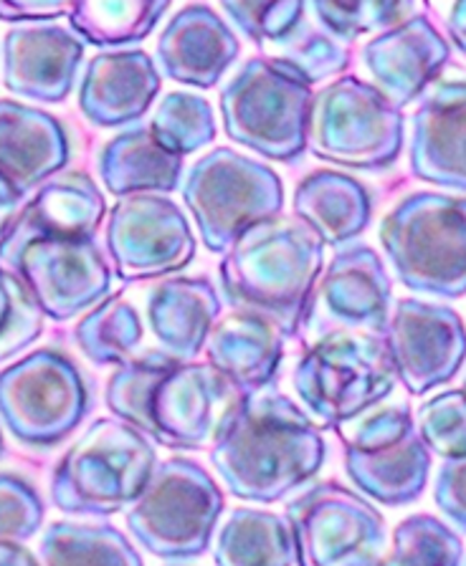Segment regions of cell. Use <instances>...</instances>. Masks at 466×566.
<instances>
[{
	"mask_svg": "<svg viewBox=\"0 0 466 566\" xmlns=\"http://www.w3.org/2000/svg\"><path fill=\"white\" fill-rule=\"evenodd\" d=\"M0 566H41L23 544H6L0 548Z\"/></svg>",
	"mask_w": 466,
	"mask_h": 566,
	"instance_id": "cell-45",
	"label": "cell"
},
{
	"mask_svg": "<svg viewBox=\"0 0 466 566\" xmlns=\"http://www.w3.org/2000/svg\"><path fill=\"white\" fill-rule=\"evenodd\" d=\"M345 442V473L360 493L383 506H408L428 485L431 450L408 407H381L338 428Z\"/></svg>",
	"mask_w": 466,
	"mask_h": 566,
	"instance_id": "cell-11",
	"label": "cell"
},
{
	"mask_svg": "<svg viewBox=\"0 0 466 566\" xmlns=\"http://www.w3.org/2000/svg\"><path fill=\"white\" fill-rule=\"evenodd\" d=\"M157 463L153 440L117 418H102L61 455L51 501L69 516H114L135 506Z\"/></svg>",
	"mask_w": 466,
	"mask_h": 566,
	"instance_id": "cell-3",
	"label": "cell"
},
{
	"mask_svg": "<svg viewBox=\"0 0 466 566\" xmlns=\"http://www.w3.org/2000/svg\"><path fill=\"white\" fill-rule=\"evenodd\" d=\"M385 336L398 382L413 397L452 382L466 359V326L454 308L442 304L401 298Z\"/></svg>",
	"mask_w": 466,
	"mask_h": 566,
	"instance_id": "cell-14",
	"label": "cell"
},
{
	"mask_svg": "<svg viewBox=\"0 0 466 566\" xmlns=\"http://www.w3.org/2000/svg\"><path fill=\"white\" fill-rule=\"evenodd\" d=\"M107 202L92 177L66 172L49 180L3 228V261L11 265L39 238H94Z\"/></svg>",
	"mask_w": 466,
	"mask_h": 566,
	"instance_id": "cell-20",
	"label": "cell"
},
{
	"mask_svg": "<svg viewBox=\"0 0 466 566\" xmlns=\"http://www.w3.org/2000/svg\"><path fill=\"white\" fill-rule=\"evenodd\" d=\"M385 566H464V542L442 518L416 513L395 526Z\"/></svg>",
	"mask_w": 466,
	"mask_h": 566,
	"instance_id": "cell-34",
	"label": "cell"
},
{
	"mask_svg": "<svg viewBox=\"0 0 466 566\" xmlns=\"http://www.w3.org/2000/svg\"><path fill=\"white\" fill-rule=\"evenodd\" d=\"M72 6L54 3V0H3L0 13L6 23H51L61 15H69Z\"/></svg>",
	"mask_w": 466,
	"mask_h": 566,
	"instance_id": "cell-43",
	"label": "cell"
},
{
	"mask_svg": "<svg viewBox=\"0 0 466 566\" xmlns=\"http://www.w3.org/2000/svg\"><path fill=\"white\" fill-rule=\"evenodd\" d=\"M310 11L318 15L322 29H328L330 35H335L338 41H355L363 33H389L398 29L411 18H416V6L413 3H322L314 0L310 3Z\"/></svg>",
	"mask_w": 466,
	"mask_h": 566,
	"instance_id": "cell-36",
	"label": "cell"
},
{
	"mask_svg": "<svg viewBox=\"0 0 466 566\" xmlns=\"http://www.w3.org/2000/svg\"><path fill=\"white\" fill-rule=\"evenodd\" d=\"M464 566H466V562H464Z\"/></svg>",
	"mask_w": 466,
	"mask_h": 566,
	"instance_id": "cell-47",
	"label": "cell"
},
{
	"mask_svg": "<svg viewBox=\"0 0 466 566\" xmlns=\"http://www.w3.org/2000/svg\"><path fill=\"white\" fill-rule=\"evenodd\" d=\"M216 566H294L297 544L287 516L261 509H234L218 528Z\"/></svg>",
	"mask_w": 466,
	"mask_h": 566,
	"instance_id": "cell-29",
	"label": "cell"
},
{
	"mask_svg": "<svg viewBox=\"0 0 466 566\" xmlns=\"http://www.w3.org/2000/svg\"><path fill=\"white\" fill-rule=\"evenodd\" d=\"M0 410L6 430L31 448H54L92 410L82 371L59 349H37L3 369Z\"/></svg>",
	"mask_w": 466,
	"mask_h": 566,
	"instance_id": "cell-10",
	"label": "cell"
},
{
	"mask_svg": "<svg viewBox=\"0 0 466 566\" xmlns=\"http://www.w3.org/2000/svg\"><path fill=\"white\" fill-rule=\"evenodd\" d=\"M416 424L431 453L444 460L466 458V392L446 389L418 407Z\"/></svg>",
	"mask_w": 466,
	"mask_h": 566,
	"instance_id": "cell-38",
	"label": "cell"
},
{
	"mask_svg": "<svg viewBox=\"0 0 466 566\" xmlns=\"http://www.w3.org/2000/svg\"><path fill=\"white\" fill-rule=\"evenodd\" d=\"M281 59H287L310 84L338 76L350 66V53L332 35L322 33L304 35L299 43H292L287 56Z\"/></svg>",
	"mask_w": 466,
	"mask_h": 566,
	"instance_id": "cell-41",
	"label": "cell"
},
{
	"mask_svg": "<svg viewBox=\"0 0 466 566\" xmlns=\"http://www.w3.org/2000/svg\"><path fill=\"white\" fill-rule=\"evenodd\" d=\"M15 271L54 322H69L110 298L112 271L94 238H39L25 245Z\"/></svg>",
	"mask_w": 466,
	"mask_h": 566,
	"instance_id": "cell-15",
	"label": "cell"
},
{
	"mask_svg": "<svg viewBox=\"0 0 466 566\" xmlns=\"http://www.w3.org/2000/svg\"><path fill=\"white\" fill-rule=\"evenodd\" d=\"M160 94V74L149 53L104 51L86 64L79 109L94 127H125L145 117Z\"/></svg>",
	"mask_w": 466,
	"mask_h": 566,
	"instance_id": "cell-22",
	"label": "cell"
},
{
	"mask_svg": "<svg viewBox=\"0 0 466 566\" xmlns=\"http://www.w3.org/2000/svg\"><path fill=\"white\" fill-rule=\"evenodd\" d=\"M96 170L107 192L120 200L132 195H168L180 185L183 157L165 147L149 124H135L102 147Z\"/></svg>",
	"mask_w": 466,
	"mask_h": 566,
	"instance_id": "cell-27",
	"label": "cell"
},
{
	"mask_svg": "<svg viewBox=\"0 0 466 566\" xmlns=\"http://www.w3.org/2000/svg\"><path fill=\"white\" fill-rule=\"evenodd\" d=\"M411 172L466 192V78L436 84L411 119Z\"/></svg>",
	"mask_w": 466,
	"mask_h": 566,
	"instance_id": "cell-18",
	"label": "cell"
},
{
	"mask_svg": "<svg viewBox=\"0 0 466 566\" xmlns=\"http://www.w3.org/2000/svg\"><path fill=\"white\" fill-rule=\"evenodd\" d=\"M218 316L221 298L208 279H170L147 301L149 329L163 344V352L180 361H193L206 349Z\"/></svg>",
	"mask_w": 466,
	"mask_h": 566,
	"instance_id": "cell-26",
	"label": "cell"
},
{
	"mask_svg": "<svg viewBox=\"0 0 466 566\" xmlns=\"http://www.w3.org/2000/svg\"><path fill=\"white\" fill-rule=\"evenodd\" d=\"M320 424L275 387L244 395L210 442V465L234 499L277 503L320 473Z\"/></svg>",
	"mask_w": 466,
	"mask_h": 566,
	"instance_id": "cell-1",
	"label": "cell"
},
{
	"mask_svg": "<svg viewBox=\"0 0 466 566\" xmlns=\"http://www.w3.org/2000/svg\"><path fill=\"white\" fill-rule=\"evenodd\" d=\"M224 513V493L204 465L160 460L145 493L127 511V531L147 554L165 562L204 556Z\"/></svg>",
	"mask_w": 466,
	"mask_h": 566,
	"instance_id": "cell-7",
	"label": "cell"
},
{
	"mask_svg": "<svg viewBox=\"0 0 466 566\" xmlns=\"http://www.w3.org/2000/svg\"><path fill=\"white\" fill-rule=\"evenodd\" d=\"M297 566H385V521L365 495L335 481L287 503Z\"/></svg>",
	"mask_w": 466,
	"mask_h": 566,
	"instance_id": "cell-12",
	"label": "cell"
},
{
	"mask_svg": "<svg viewBox=\"0 0 466 566\" xmlns=\"http://www.w3.org/2000/svg\"><path fill=\"white\" fill-rule=\"evenodd\" d=\"M183 202L208 251L228 253L246 230L284 210V185L269 165L216 147L188 170Z\"/></svg>",
	"mask_w": 466,
	"mask_h": 566,
	"instance_id": "cell-8",
	"label": "cell"
},
{
	"mask_svg": "<svg viewBox=\"0 0 466 566\" xmlns=\"http://www.w3.org/2000/svg\"><path fill=\"white\" fill-rule=\"evenodd\" d=\"M363 64L375 86L403 109L436 82L452 49L426 15H416L398 29L377 33L363 46Z\"/></svg>",
	"mask_w": 466,
	"mask_h": 566,
	"instance_id": "cell-19",
	"label": "cell"
},
{
	"mask_svg": "<svg viewBox=\"0 0 466 566\" xmlns=\"http://www.w3.org/2000/svg\"><path fill=\"white\" fill-rule=\"evenodd\" d=\"M284 332L251 312L224 316L206 344L208 365L216 367L241 392H261L275 385L284 354Z\"/></svg>",
	"mask_w": 466,
	"mask_h": 566,
	"instance_id": "cell-25",
	"label": "cell"
},
{
	"mask_svg": "<svg viewBox=\"0 0 466 566\" xmlns=\"http://www.w3.org/2000/svg\"><path fill=\"white\" fill-rule=\"evenodd\" d=\"M224 13L231 18L236 29H239L246 39L253 43H289L294 31L302 23V15L307 6L302 0H279V3H234V0H224Z\"/></svg>",
	"mask_w": 466,
	"mask_h": 566,
	"instance_id": "cell-39",
	"label": "cell"
},
{
	"mask_svg": "<svg viewBox=\"0 0 466 566\" xmlns=\"http://www.w3.org/2000/svg\"><path fill=\"white\" fill-rule=\"evenodd\" d=\"M168 11V0H79L66 18L84 43L112 49L147 39Z\"/></svg>",
	"mask_w": 466,
	"mask_h": 566,
	"instance_id": "cell-30",
	"label": "cell"
},
{
	"mask_svg": "<svg viewBox=\"0 0 466 566\" xmlns=\"http://www.w3.org/2000/svg\"><path fill=\"white\" fill-rule=\"evenodd\" d=\"M0 501H3V542L6 544H25L31 536L39 534L46 516L41 495L23 478L6 473L0 481Z\"/></svg>",
	"mask_w": 466,
	"mask_h": 566,
	"instance_id": "cell-40",
	"label": "cell"
},
{
	"mask_svg": "<svg viewBox=\"0 0 466 566\" xmlns=\"http://www.w3.org/2000/svg\"><path fill=\"white\" fill-rule=\"evenodd\" d=\"M434 501L438 511L466 534V458L444 460L436 473Z\"/></svg>",
	"mask_w": 466,
	"mask_h": 566,
	"instance_id": "cell-42",
	"label": "cell"
},
{
	"mask_svg": "<svg viewBox=\"0 0 466 566\" xmlns=\"http://www.w3.org/2000/svg\"><path fill=\"white\" fill-rule=\"evenodd\" d=\"M107 251L120 281H143L183 271L196 259L190 223L165 195H132L114 202Z\"/></svg>",
	"mask_w": 466,
	"mask_h": 566,
	"instance_id": "cell-13",
	"label": "cell"
},
{
	"mask_svg": "<svg viewBox=\"0 0 466 566\" xmlns=\"http://www.w3.org/2000/svg\"><path fill=\"white\" fill-rule=\"evenodd\" d=\"M149 127L175 155L188 157L216 139L214 106L198 94L170 92L157 104Z\"/></svg>",
	"mask_w": 466,
	"mask_h": 566,
	"instance_id": "cell-35",
	"label": "cell"
},
{
	"mask_svg": "<svg viewBox=\"0 0 466 566\" xmlns=\"http://www.w3.org/2000/svg\"><path fill=\"white\" fill-rule=\"evenodd\" d=\"M76 344L94 365H125L143 342V322L125 296L114 294L76 324Z\"/></svg>",
	"mask_w": 466,
	"mask_h": 566,
	"instance_id": "cell-33",
	"label": "cell"
},
{
	"mask_svg": "<svg viewBox=\"0 0 466 566\" xmlns=\"http://www.w3.org/2000/svg\"><path fill=\"white\" fill-rule=\"evenodd\" d=\"M0 294H3V336H0V357L11 361L43 332V312L39 296L15 271H3L0 276Z\"/></svg>",
	"mask_w": 466,
	"mask_h": 566,
	"instance_id": "cell-37",
	"label": "cell"
},
{
	"mask_svg": "<svg viewBox=\"0 0 466 566\" xmlns=\"http://www.w3.org/2000/svg\"><path fill=\"white\" fill-rule=\"evenodd\" d=\"M155 59L173 82L210 88L239 59V39L214 8L193 3L180 8L165 25Z\"/></svg>",
	"mask_w": 466,
	"mask_h": 566,
	"instance_id": "cell-21",
	"label": "cell"
},
{
	"mask_svg": "<svg viewBox=\"0 0 466 566\" xmlns=\"http://www.w3.org/2000/svg\"><path fill=\"white\" fill-rule=\"evenodd\" d=\"M292 210L324 245H342L365 233L373 218V198L355 177L318 170L297 185Z\"/></svg>",
	"mask_w": 466,
	"mask_h": 566,
	"instance_id": "cell-28",
	"label": "cell"
},
{
	"mask_svg": "<svg viewBox=\"0 0 466 566\" xmlns=\"http://www.w3.org/2000/svg\"><path fill=\"white\" fill-rule=\"evenodd\" d=\"M446 23H448V35H452L454 46L466 56V0H459V3L452 6Z\"/></svg>",
	"mask_w": 466,
	"mask_h": 566,
	"instance_id": "cell-44",
	"label": "cell"
},
{
	"mask_svg": "<svg viewBox=\"0 0 466 566\" xmlns=\"http://www.w3.org/2000/svg\"><path fill=\"white\" fill-rule=\"evenodd\" d=\"M324 243L297 220H267L231 245L221 263V286L236 312H251L294 336L310 314Z\"/></svg>",
	"mask_w": 466,
	"mask_h": 566,
	"instance_id": "cell-2",
	"label": "cell"
},
{
	"mask_svg": "<svg viewBox=\"0 0 466 566\" xmlns=\"http://www.w3.org/2000/svg\"><path fill=\"white\" fill-rule=\"evenodd\" d=\"M377 235L403 286L438 298L466 296V198L413 192L383 218Z\"/></svg>",
	"mask_w": 466,
	"mask_h": 566,
	"instance_id": "cell-5",
	"label": "cell"
},
{
	"mask_svg": "<svg viewBox=\"0 0 466 566\" xmlns=\"http://www.w3.org/2000/svg\"><path fill=\"white\" fill-rule=\"evenodd\" d=\"M462 389H464V392H466V377H464V387H462Z\"/></svg>",
	"mask_w": 466,
	"mask_h": 566,
	"instance_id": "cell-46",
	"label": "cell"
},
{
	"mask_svg": "<svg viewBox=\"0 0 466 566\" xmlns=\"http://www.w3.org/2000/svg\"><path fill=\"white\" fill-rule=\"evenodd\" d=\"M244 395L216 367L180 361L168 371L153 397L149 440L170 450L204 448L208 440H216L221 424Z\"/></svg>",
	"mask_w": 466,
	"mask_h": 566,
	"instance_id": "cell-16",
	"label": "cell"
},
{
	"mask_svg": "<svg viewBox=\"0 0 466 566\" xmlns=\"http://www.w3.org/2000/svg\"><path fill=\"white\" fill-rule=\"evenodd\" d=\"M226 135L277 163H294L307 149L312 84L281 56H257L228 78L221 92Z\"/></svg>",
	"mask_w": 466,
	"mask_h": 566,
	"instance_id": "cell-4",
	"label": "cell"
},
{
	"mask_svg": "<svg viewBox=\"0 0 466 566\" xmlns=\"http://www.w3.org/2000/svg\"><path fill=\"white\" fill-rule=\"evenodd\" d=\"M178 365L180 359L170 357L163 349L145 352L125 361L110 377L107 392H104L110 412L143 432L145 438L153 436V397L168 371Z\"/></svg>",
	"mask_w": 466,
	"mask_h": 566,
	"instance_id": "cell-32",
	"label": "cell"
},
{
	"mask_svg": "<svg viewBox=\"0 0 466 566\" xmlns=\"http://www.w3.org/2000/svg\"><path fill=\"white\" fill-rule=\"evenodd\" d=\"M393 281L371 245H348L332 255L320 281V304L330 318L373 334L391 324Z\"/></svg>",
	"mask_w": 466,
	"mask_h": 566,
	"instance_id": "cell-23",
	"label": "cell"
},
{
	"mask_svg": "<svg viewBox=\"0 0 466 566\" xmlns=\"http://www.w3.org/2000/svg\"><path fill=\"white\" fill-rule=\"evenodd\" d=\"M304 412L338 430L389 397L398 375L385 334L330 332L302 354L292 375Z\"/></svg>",
	"mask_w": 466,
	"mask_h": 566,
	"instance_id": "cell-6",
	"label": "cell"
},
{
	"mask_svg": "<svg viewBox=\"0 0 466 566\" xmlns=\"http://www.w3.org/2000/svg\"><path fill=\"white\" fill-rule=\"evenodd\" d=\"M84 41L59 23H23L3 39V84L31 102L59 104L72 94Z\"/></svg>",
	"mask_w": 466,
	"mask_h": 566,
	"instance_id": "cell-17",
	"label": "cell"
},
{
	"mask_svg": "<svg viewBox=\"0 0 466 566\" xmlns=\"http://www.w3.org/2000/svg\"><path fill=\"white\" fill-rule=\"evenodd\" d=\"M72 157L69 135L56 117L37 106L6 99L0 106L3 180L29 195L64 170Z\"/></svg>",
	"mask_w": 466,
	"mask_h": 566,
	"instance_id": "cell-24",
	"label": "cell"
},
{
	"mask_svg": "<svg viewBox=\"0 0 466 566\" xmlns=\"http://www.w3.org/2000/svg\"><path fill=\"white\" fill-rule=\"evenodd\" d=\"M43 566H145L130 538L112 524L56 521L41 542Z\"/></svg>",
	"mask_w": 466,
	"mask_h": 566,
	"instance_id": "cell-31",
	"label": "cell"
},
{
	"mask_svg": "<svg viewBox=\"0 0 466 566\" xmlns=\"http://www.w3.org/2000/svg\"><path fill=\"white\" fill-rule=\"evenodd\" d=\"M403 114L381 88L342 76L314 94L307 147L348 170H389L403 153Z\"/></svg>",
	"mask_w": 466,
	"mask_h": 566,
	"instance_id": "cell-9",
	"label": "cell"
}]
</instances>
